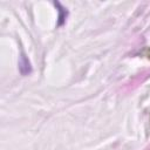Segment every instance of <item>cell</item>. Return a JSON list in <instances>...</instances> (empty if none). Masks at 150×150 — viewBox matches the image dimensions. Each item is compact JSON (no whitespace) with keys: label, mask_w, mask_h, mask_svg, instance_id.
<instances>
[{"label":"cell","mask_w":150,"mask_h":150,"mask_svg":"<svg viewBox=\"0 0 150 150\" xmlns=\"http://www.w3.org/2000/svg\"><path fill=\"white\" fill-rule=\"evenodd\" d=\"M19 67H20L21 74H23V75L30 73V70H32V69H30V63H29L28 59H27L25 55H21L20 61H19Z\"/></svg>","instance_id":"obj_1"}]
</instances>
